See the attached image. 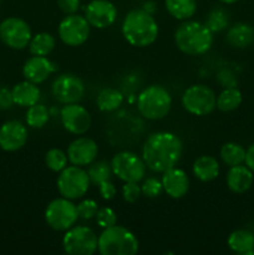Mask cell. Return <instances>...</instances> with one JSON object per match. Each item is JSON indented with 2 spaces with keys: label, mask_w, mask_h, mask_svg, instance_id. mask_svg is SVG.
I'll return each instance as SVG.
<instances>
[{
  "label": "cell",
  "mask_w": 254,
  "mask_h": 255,
  "mask_svg": "<svg viewBox=\"0 0 254 255\" xmlns=\"http://www.w3.org/2000/svg\"><path fill=\"white\" fill-rule=\"evenodd\" d=\"M183 143L181 138L171 132L152 133L144 142L142 158L147 168L157 173H163L173 168L181 161Z\"/></svg>",
  "instance_id": "6da1fadb"
},
{
  "label": "cell",
  "mask_w": 254,
  "mask_h": 255,
  "mask_svg": "<svg viewBox=\"0 0 254 255\" xmlns=\"http://www.w3.org/2000/svg\"><path fill=\"white\" fill-rule=\"evenodd\" d=\"M122 34L132 46H149L158 36V25L148 11L144 9H133L125 16Z\"/></svg>",
  "instance_id": "7a4b0ae2"
},
{
  "label": "cell",
  "mask_w": 254,
  "mask_h": 255,
  "mask_svg": "<svg viewBox=\"0 0 254 255\" xmlns=\"http://www.w3.org/2000/svg\"><path fill=\"white\" fill-rule=\"evenodd\" d=\"M174 42L183 54L198 56L213 45V32L199 21H184L174 32Z\"/></svg>",
  "instance_id": "3957f363"
},
{
  "label": "cell",
  "mask_w": 254,
  "mask_h": 255,
  "mask_svg": "<svg viewBox=\"0 0 254 255\" xmlns=\"http://www.w3.org/2000/svg\"><path fill=\"white\" fill-rule=\"evenodd\" d=\"M97 249L102 255H134L138 252V241L128 229L115 224L102 232Z\"/></svg>",
  "instance_id": "277c9868"
},
{
  "label": "cell",
  "mask_w": 254,
  "mask_h": 255,
  "mask_svg": "<svg viewBox=\"0 0 254 255\" xmlns=\"http://www.w3.org/2000/svg\"><path fill=\"white\" fill-rule=\"evenodd\" d=\"M172 107V97L161 85L146 87L137 99V109L144 119L157 121L168 115Z\"/></svg>",
  "instance_id": "5b68a950"
},
{
  "label": "cell",
  "mask_w": 254,
  "mask_h": 255,
  "mask_svg": "<svg viewBox=\"0 0 254 255\" xmlns=\"http://www.w3.org/2000/svg\"><path fill=\"white\" fill-rule=\"evenodd\" d=\"M90 178L86 171L79 166L65 167L57 177V191L64 198L79 199L87 193Z\"/></svg>",
  "instance_id": "8992f818"
},
{
  "label": "cell",
  "mask_w": 254,
  "mask_h": 255,
  "mask_svg": "<svg viewBox=\"0 0 254 255\" xmlns=\"http://www.w3.org/2000/svg\"><path fill=\"white\" fill-rule=\"evenodd\" d=\"M182 105L189 114L206 116L213 112L217 107V96L213 90L207 85H192L183 92Z\"/></svg>",
  "instance_id": "52a82bcc"
},
{
  "label": "cell",
  "mask_w": 254,
  "mask_h": 255,
  "mask_svg": "<svg viewBox=\"0 0 254 255\" xmlns=\"http://www.w3.org/2000/svg\"><path fill=\"white\" fill-rule=\"evenodd\" d=\"M79 214L77 207L67 198H56L50 202L45 211V221L47 226L56 232H66L75 226Z\"/></svg>",
  "instance_id": "ba28073f"
},
{
  "label": "cell",
  "mask_w": 254,
  "mask_h": 255,
  "mask_svg": "<svg viewBox=\"0 0 254 255\" xmlns=\"http://www.w3.org/2000/svg\"><path fill=\"white\" fill-rule=\"evenodd\" d=\"M97 242L99 238L91 228L77 226L67 229L62 247L69 255H92L97 251Z\"/></svg>",
  "instance_id": "9c48e42d"
},
{
  "label": "cell",
  "mask_w": 254,
  "mask_h": 255,
  "mask_svg": "<svg viewBox=\"0 0 254 255\" xmlns=\"http://www.w3.org/2000/svg\"><path fill=\"white\" fill-rule=\"evenodd\" d=\"M112 173L124 182L142 181L146 174V163L143 158L129 151L119 152L111 161Z\"/></svg>",
  "instance_id": "30bf717a"
},
{
  "label": "cell",
  "mask_w": 254,
  "mask_h": 255,
  "mask_svg": "<svg viewBox=\"0 0 254 255\" xmlns=\"http://www.w3.org/2000/svg\"><path fill=\"white\" fill-rule=\"evenodd\" d=\"M32 34L29 24L20 17H6L0 22V40L14 50L29 46Z\"/></svg>",
  "instance_id": "8fae6325"
},
{
  "label": "cell",
  "mask_w": 254,
  "mask_h": 255,
  "mask_svg": "<svg viewBox=\"0 0 254 255\" xmlns=\"http://www.w3.org/2000/svg\"><path fill=\"white\" fill-rule=\"evenodd\" d=\"M91 25L86 17L77 14L66 15L59 25V37L67 46H80L84 44L90 35Z\"/></svg>",
  "instance_id": "7c38bea8"
},
{
  "label": "cell",
  "mask_w": 254,
  "mask_h": 255,
  "mask_svg": "<svg viewBox=\"0 0 254 255\" xmlns=\"http://www.w3.org/2000/svg\"><path fill=\"white\" fill-rule=\"evenodd\" d=\"M51 92L60 104H77L85 94V85L80 77L72 74H64L55 80Z\"/></svg>",
  "instance_id": "4fadbf2b"
},
{
  "label": "cell",
  "mask_w": 254,
  "mask_h": 255,
  "mask_svg": "<svg viewBox=\"0 0 254 255\" xmlns=\"http://www.w3.org/2000/svg\"><path fill=\"white\" fill-rule=\"evenodd\" d=\"M61 124L66 131L72 134H84L91 126V116L84 106L77 104H69L61 110Z\"/></svg>",
  "instance_id": "5bb4252c"
},
{
  "label": "cell",
  "mask_w": 254,
  "mask_h": 255,
  "mask_svg": "<svg viewBox=\"0 0 254 255\" xmlns=\"http://www.w3.org/2000/svg\"><path fill=\"white\" fill-rule=\"evenodd\" d=\"M85 17L92 27L106 29L117 17V9L109 0H92L85 7Z\"/></svg>",
  "instance_id": "9a60e30c"
},
{
  "label": "cell",
  "mask_w": 254,
  "mask_h": 255,
  "mask_svg": "<svg viewBox=\"0 0 254 255\" xmlns=\"http://www.w3.org/2000/svg\"><path fill=\"white\" fill-rule=\"evenodd\" d=\"M27 141V129L16 120L7 121L0 127V148L6 152L21 149Z\"/></svg>",
  "instance_id": "2e32d148"
},
{
  "label": "cell",
  "mask_w": 254,
  "mask_h": 255,
  "mask_svg": "<svg viewBox=\"0 0 254 255\" xmlns=\"http://www.w3.org/2000/svg\"><path fill=\"white\" fill-rule=\"evenodd\" d=\"M99 153L97 143L87 137H80L72 141L67 147V158L74 166H90Z\"/></svg>",
  "instance_id": "e0dca14e"
},
{
  "label": "cell",
  "mask_w": 254,
  "mask_h": 255,
  "mask_svg": "<svg viewBox=\"0 0 254 255\" xmlns=\"http://www.w3.org/2000/svg\"><path fill=\"white\" fill-rule=\"evenodd\" d=\"M57 70V66L47 59L46 56H35L32 55L30 59L25 61L22 66V75L25 80L39 85L46 81L47 77L54 74Z\"/></svg>",
  "instance_id": "ac0fdd59"
},
{
  "label": "cell",
  "mask_w": 254,
  "mask_h": 255,
  "mask_svg": "<svg viewBox=\"0 0 254 255\" xmlns=\"http://www.w3.org/2000/svg\"><path fill=\"white\" fill-rule=\"evenodd\" d=\"M162 186H163V191L171 198L179 199L186 196L187 192H188L189 178L183 169L173 167V168L163 172Z\"/></svg>",
  "instance_id": "d6986e66"
},
{
  "label": "cell",
  "mask_w": 254,
  "mask_h": 255,
  "mask_svg": "<svg viewBox=\"0 0 254 255\" xmlns=\"http://www.w3.org/2000/svg\"><path fill=\"white\" fill-rule=\"evenodd\" d=\"M253 172L247 166H233L227 173V186L234 193H244L253 184Z\"/></svg>",
  "instance_id": "ffe728a7"
},
{
  "label": "cell",
  "mask_w": 254,
  "mask_h": 255,
  "mask_svg": "<svg viewBox=\"0 0 254 255\" xmlns=\"http://www.w3.org/2000/svg\"><path fill=\"white\" fill-rule=\"evenodd\" d=\"M14 104L20 107H30L40 100V89L27 80L15 85L11 90Z\"/></svg>",
  "instance_id": "44dd1931"
},
{
  "label": "cell",
  "mask_w": 254,
  "mask_h": 255,
  "mask_svg": "<svg viewBox=\"0 0 254 255\" xmlns=\"http://www.w3.org/2000/svg\"><path fill=\"white\" fill-rule=\"evenodd\" d=\"M193 174L202 182H211L219 174V163L213 156H201L194 161Z\"/></svg>",
  "instance_id": "7402d4cb"
},
{
  "label": "cell",
  "mask_w": 254,
  "mask_h": 255,
  "mask_svg": "<svg viewBox=\"0 0 254 255\" xmlns=\"http://www.w3.org/2000/svg\"><path fill=\"white\" fill-rule=\"evenodd\" d=\"M227 41L229 45L239 49L249 46L254 41V29L248 24L238 22L234 24L227 34Z\"/></svg>",
  "instance_id": "603a6c76"
},
{
  "label": "cell",
  "mask_w": 254,
  "mask_h": 255,
  "mask_svg": "<svg viewBox=\"0 0 254 255\" xmlns=\"http://www.w3.org/2000/svg\"><path fill=\"white\" fill-rule=\"evenodd\" d=\"M166 9L174 19H191L197 11L196 0H164Z\"/></svg>",
  "instance_id": "cb8c5ba5"
},
{
  "label": "cell",
  "mask_w": 254,
  "mask_h": 255,
  "mask_svg": "<svg viewBox=\"0 0 254 255\" xmlns=\"http://www.w3.org/2000/svg\"><path fill=\"white\" fill-rule=\"evenodd\" d=\"M228 247L239 254L254 253V236L248 231H236L228 237Z\"/></svg>",
  "instance_id": "d4e9b609"
},
{
  "label": "cell",
  "mask_w": 254,
  "mask_h": 255,
  "mask_svg": "<svg viewBox=\"0 0 254 255\" xmlns=\"http://www.w3.org/2000/svg\"><path fill=\"white\" fill-rule=\"evenodd\" d=\"M56 40L49 32H39L29 42L30 54L35 56H47L55 49Z\"/></svg>",
  "instance_id": "484cf974"
},
{
  "label": "cell",
  "mask_w": 254,
  "mask_h": 255,
  "mask_svg": "<svg viewBox=\"0 0 254 255\" xmlns=\"http://www.w3.org/2000/svg\"><path fill=\"white\" fill-rule=\"evenodd\" d=\"M124 102V95L117 89L107 87L100 91L97 96V107L102 112L116 111Z\"/></svg>",
  "instance_id": "4316f807"
},
{
  "label": "cell",
  "mask_w": 254,
  "mask_h": 255,
  "mask_svg": "<svg viewBox=\"0 0 254 255\" xmlns=\"http://www.w3.org/2000/svg\"><path fill=\"white\" fill-rule=\"evenodd\" d=\"M246 149L236 142L224 143L221 148V158L229 167L238 166L246 161Z\"/></svg>",
  "instance_id": "83f0119b"
},
{
  "label": "cell",
  "mask_w": 254,
  "mask_h": 255,
  "mask_svg": "<svg viewBox=\"0 0 254 255\" xmlns=\"http://www.w3.org/2000/svg\"><path fill=\"white\" fill-rule=\"evenodd\" d=\"M242 104V94L236 87H228L217 99V109L222 112H231L238 109Z\"/></svg>",
  "instance_id": "f1b7e54d"
},
{
  "label": "cell",
  "mask_w": 254,
  "mask_h": 255,
  "mask_svg": "<svg viewBox=\"0 0 254 255\" xmlns=\"http://www.w3.org/2000/svg\"><path fill=\"white\" fill-rule=\"evenodd\" d=\"M50 111L45 105L35 104L27 109L26 124L31 128H42L49 122Z\"/></svg>",
  "instance_id": "f546056e"
},
{
  "label": "cell",
  "mask_w": 254,
  "mask_h": 255,
  "mask_svg": "<svg viewBox=\"0 0 254 255\" xmlns=\"http://www.w3.org/2000/svg\"><path fill=\"white\" fill-rule=\"evenodd\" d=\"M87 174H89L90 182H91L92 184H95V186H99L102 182L111 179V164H109L105 161L92 162V163L90 164L89 169H87Z\"/></svg>",
  "instance_id": "4dcf8cb0"
},
{
  "label": "cell",
  "mask_w": 254,
  "mask_h": 255,
  "mask_svg": "<svg viewBox=\"0 0 254 255\" xmlns=\"http://www.w3.org/2000/svg\"><path fill=\"white\" fill-rule=\"evenodd\" d=\"M67 154L59 148H51L45 154V164L52 172H61L67 167Z\"/></svg>",
  "instance_id": "1f68e13d"
},
{
  "label": "cell",
  "mask_w": 254,
  "mask_h": 255,
  "mask_svg": "<svg viewBox=\"0 0 254 255\" xmlns=\"http://www.w3.org/2000/svg\"><path fill=\"white\" fill-rule=\"evenodd\" d=\"M229 24V17L226 10L217 7L209 12L206 20V25L212 32H219L226 29Z\"/></svg>",
  "instance_id": "d6a6232c"
},
{
  "label": "cell",
  "mask_w": 254,
  "mask_h": 255,
  "mask_svg": "<svg viewBox=\"0 0 254 255\" xmlns=\"http://www.w3.org/2000/svg\"><path fill=\"white\" fill-rule=\"evenodd\" d=\"M141 191L143 196L147 198H156L163 191V186H162V181H159L156 177H149V178L144 179L143 184L141 186Z\"/></svg>",
  "instance_id": "836d02e7"
},
{
  "label": "cell",
  "mask_w": 254,
  "mask_h": 255,
  "mask_svg": "<svg viewBox=\"0 0 254 255\" xmlns=\"http://www.w3.org/2000/svg\"><path fill=\"white\" fill-rule=\"evenodd\" d=\"M76 207L79 218L85 219V221L96 217L97 211H99V206H97V203L94 199H85L81 203L77 204Z\"/></svg>",
  "instance_id": "e575fe53"
},
{
  "label": "cell",
  "mask_w": 254,
  "mask_h": 255,
  "mask_svg": "<svg viewBox=\"0 0 254 255\" xmlns=\"http://www.w3.org/2000/svg\"><path fill=\"white\" fill-rule=\"evenodd\" d=\"M96 222L101 228H109L117 223V216L111 208H100L96 213Z\"/></svg>",
  "instance_id": "d590c367"
},
{
  "label": "cell",
  "mask_w": 254,
  "mask_h": 255,
  "mask_svg": "<svg viewBox=\"0 0 254 255\" xmlns=\"http://www.w3.org/2000/svg\"><path fill=\"white\" fill-rule=\"evenodd\" d=\"M141 187L136 182H125L122 187V196L127 203H134L141 197Z\"/></svg>",
  "instance_id": "8d00e7d4"
},
{
  "label": "cell",
  "mask_w": 254,
  "mask_h": 255,
  "mask_svg": "<svg viewBox=\"0 0 254 255\" xmlns=\"http://www.w3.org/2000/svg\"><path fill=\"white\" fill-rule=\"evenodd\" d=\"M99 189H100V194H101L102 198L105 201H111V199L115 198L116 196V187L115 184L112 183L111 181H105L102 183L99 184Z\"/></svg>",
  "instance_id": "74e56055"
},
{
  "label": "cell",
  "mask_w": 254,
  "mask_h": 255,
  "mask_svg": "<svg viewBox=\"0 0 254 255\" xmlns=\"http://www.w3.org/2000/svg\"><path fill=\"white\" fill-rule=\"evenodd\" d=\"M57 6L64 14H76L80 9V0H57Z\"/></svg>",
  "instance_id": "f35d334b"
},
{
  "label": "cell",
  "mask_w": 254,
  "mask_h": 255,
  "mask_svg": "<svg viewBox=\"0 0 254 255\" xmlns=\"http://www.w3.org/2000/svg\"><path fill=\"white\" fill-rule=\"evenodd\" d=\"M14 105V99H12V94L10 90L1 87L0 89V110L5 111V110L11 109Z\"/></svg>",
  "instance_id": "ab89813d"
},
{
  "label": "cell",
  "mask_w": 254,
  "mask_h": 255,
  "mask_svg": "<svg viewBox=\"0 0 254 255\" xmlns=\"http://www.w3.org/2000/svg\"><path fill=\"white\" fill-rule=\"evenodd\" d=\"M246 166L254 173V143L246 152Z\"/></svg>",
  "instance_id": "60d3db41"
},
{
  "label": "cell",
  "mask_w": 254,
  "mask_h": 255,
  "mask_svg": "<svg viewBox=\"0 0 254 255\" xmlns=\"http://www.w3.org/2000/svg\"><path fill=\"white\" fill-rule=\"evenodd\" d=\"M221 2H223V4H233V2H237L238 0H219Z\"/></svg>",
  "instance_id": "b9f144b4"
}]
</instances>
